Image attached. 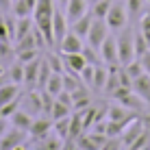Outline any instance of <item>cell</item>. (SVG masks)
I'll return each instance as SVG.
<instances>
[{
  "label": "cell",
  "instance_id": "6da1fadb",
  "mask_svg": "<svg viewBox=\"0 0 150 150\" xmlns=\"http://www.w3.org/2000/svg\"><path fill=\"white\" fill-rule=\"evenodd\" d=\"M133 59H137L135 57V33H133V28L124 26L120 30V35H117V61H120V65H126Z\"/></svg>",
  "mask_w": 150,
  "mask_h": 150
},
{
  "label": "cell",
  "instance_id": "7a4b0ae2",
  "mask_svg": "<svg viewBox=\"0 0 150 150\" xmlns=\"http://www.w3.org/2000/svg\"><path fill=\"white\" fill-rule=\"evenodd\" d=\"M107 24H109L111 30H122L126 26L128 22V11H126V4L122 2V0H115V2H111V9L109 13H107Z\"/></svg>",
  "mask_w": 150,
  "mask_h": 150
},
{
  "label": "cell",
  "instance_id": "3957f363",
  "mask_svg": "<svg viewBox=\"0 0 150 150\" xmlns=\"http://www.w3.org/2000/svg\"><path fill=\"white\" fill-rule=\"evenodd\" d=\"M109 24H107V20L105 18H94V22H91V28H89V33H87V44L91 46V48H96V50H100V46H102V41L107 39V35H109Z\"/></svg>",
  "mask_w": 150,
  "mask_h": 150
},
{
  "label": "cell",
  "instance_id": "277c9868",
  "mask_svg": "<svg viewBox=\"0 0 150 150\" xmlns=\"http://www.w3.org/2000/svg\"><path fill=\"white\" fill-rule=\"evenodd\" d=\"M100 61L107 65H113V63H120L117 61V37H113V35H107V39L102 41L100 46Z\"/></svg>",
  "mask_w": 150,
  "mask_h": 150
},
{
  "label": "cell",
  "instance_id": "5b68a950",
  "mask_svg": "<svg viewBox=\"0 0 150 150\" xmlns=\"http://www.w3.org/2000/svg\"><path fill=\"white\" fill-rule=\"evenodd\" d=\"M61 59H63L65 72H72V74H81V70L87 65V59L83 52H61Z\"/></svg>",
  "mask_w": 150,
  "mask_h": 150
},
{
  "label": "cell",
  "instance_id": "8992f818",
  "mask_svg": "<svg viewBox=\"0 0 150 150\" xmlns=\"http://www.w3.org/2000/svg\"><path fill=\"white\" fill-rule=\"evenodd\" d=\"M24 133L26 131H20V128L11 126V131H7L2 137H0V150H15L22 146L24 142Z\"/></svg>",
  "mask_w": 150,
  "mask_h": 150
},
{
  "label": "cell",
  "instance_id": "52a82bcc",
  "mask_svg": "<svg viewBox=\"0 0 150 150\" xmlns=\"http://www.w3.org/2000/svg\"><path fill=\"white\" fill-rule=\"evenodd\" d=\"M50 128H52V120H50L48 115H46V117H37V120H33V124H30L28 135L33 139H37V142H41V139L48 137Z\"/></svg>",
  "mask_w": 150,
  "mask_h": 150
},
{
  "label": "cell",
  "instance_id": "ba28073f",
  "mask_svg": "<svg viewBox=\"0 0 150 150\" xmlns=\"http://www.w3.org/2000/svg\"><path fill=\"white\" fill-rule=\"evenodd\" d=\"M144 128H146V126H144V122L139 120V117H135V120L128 124V126L124 128V133L120 135L122 144H124V148H131V144L135 142V139H137L139 135H142V133H144Z\"/></svg>",
  "mask_w": 150,
  "mask_h": 150
},
{
  "label": "cell",
  "instance_id": "9c48e42d",
  "mask_svg": "<svg viewBox=\"0 0 150 150\" xmlns=\"http://www.w3.org/2000/svg\"><path fill=\"white\" fill-rule=\"evenodd\" d=\"M87 9H89V2H87V0H68V4H65V18H68V22L72 24V22H76L81 15L89 13Z\"/></svg>",
  "mask_w": 150,
  "mask_h": 150
},
{
  "label": "cell",
  "instance_id": "30bf717a",
  "mask_svg": "<svg viewBox=\"0 0 150 150\" xmlns=\"http://www.w3.org/2000/svg\"><path fill=\"white\" fill-rule=\"evenodd\" d=\"M41 61L44 59H33L28 63H24V83L30 87V89H37V74H39V68H41Z\"/></svg>",
  "mask_w": 150,
  "mask_h": 150
},
{
  "label": "cell",
  "instance_id": "8fae6325",
  "mask_svg": "<svg viewBox=\"0 0 150 150\" xmlns=\"http://www.w3.org/2000/svg\"><path fill=\"white\" fill-rule=\"evenodd\" d=\"M59 50L61 52H83V37H79L76 33H65V37L59 41Z\"/></svg>",
  "mask_w": 150,
  "mask_h": 150
},
{
  "label": "cell",
  "instance_id": "7c38bea8",
  "mask_svg": "<svg viewBox=\"0 0 150 150\" xmlns=\"http://www.w3.org/2000/svg\"><path fill=\"white\" fill-rule=\"evenodd\" d=\"M133 89H135V94L142 98L146 105H150V74L148 72H144L142 76H137V79L133 81Z\"/></svg>",
  "mask_w": 150,
  "mask_h": 150
},
{
  "label": "cell",
  "instance_id": "4fadbf2b",
  "mask_svg": "<svg viewBox=\"0 0 150 150\" xmlns=\"http://www.w3.org/2000/svg\"><path fill=\"white\" fill-rule=\"evenodd\" d=\"M35 4L37 0H13L11 2V13L15 18H28L35 11Z\"/></svg>",
  "mask_w": 150,
  "mask_h": 150
},
{
  "label": "cell",
  "instance_id": "5bb4252c",
  "mask_svg": "<svg viewBox=\"0 0 150 150\" xmlns=\"http://www.w3.org/2000/svg\"><path fill=\"white\" fill-rule=\"evenodd\" d=\"M52 30H54L57 46H59V41L65 37V33H68V18H65L61 11H57V9H54V15H52Z\"/></svg>",
  "mask_w": 150,
  "mask_h": 150
},
{
  "label": "cell",
  "instance_id": "9a60e30c",
  "mask_svg": "<svg viewBox=\"0 0 150 150\" xmlns=\"http://www.w3.org/2000/svg\"><path fill=\"white\" fill-rule=\"evenodd\" d=\"M91 22H94V15H91V11H89V13H85V15H81L76 22H72V24H70V26H72V33H76L79 37L85 39V37H87V33H89V28H91Z\"/></svg>",
  "mask_w": 150,
  "mask_h": 150
},
{
  "label": "cell",
  "instance_id": "2e32d148",
  "mask_svg": "<svg viewBox=\"0 0 150 150\" xmlns=\"http://www.w3.org/2000/svg\"><path fill=\"white\" fill-rule=\"evenodd\" d=\"M9 120H11V126L20 128V131H26V133H28V128H30V124H33V117H30V113L26 109H18L11 117H9Z\"/></svg>",
  "mask_w": 150,
  "mask_h": 150
},
{
  "label": "cell",
  "instance_id": "e0dca14e",
  "mask_svg": "<svg viewBox=\"0 0 150 150\" xmlns=\"http://www.w3.org/2000/svg\"><path fill=\"white\" fill-rule=\"evenodd\" d=\"M20 98V87L18 83H2L0 85V107H4L7 102Z\"/></svg>",
  "mask_w": 150,
  "mask_h": 150
},
{
  "label": "cell",
  "instance_id": "ac0fdd59",
  "mask_svg": "<svg viewBox=\"0 0 150 150\" xmlns=\"http://www.w3.org/2000/svg\"><path fill=\"white\" fill-rule=\"evenodd\" d=\"M107 76H109V65H96V72H94V83H91V89L94 91H105V85H107Z\"/></svg>",
  "mask_w": 150,
  "mask_h": 150
},
{
  "label": "cell",
  "instance_id": "d6986e66",
  "mask_svg": "<svg viewBox=\"0 0 150 150\" xmlns=\"http://www.w3.org/2000/svg\"><path fill=\"white\" fill-rule=\"evenodd\" d=\"M72 100H74V111H85L87 107H89V94H87L85 85L76 87V89L72 91Z\"/></svg>",
  "mask_w": 150,
  "mask_h": 150
},
{
  "label": "cell",
  "instance_id": "ffe728a7",
  "mask_svg": "<svg viewBox=\"0 0 150 150\" xmlns=\"http://www.w3.org/2000/svg\"><path fill=\"white\" fill-rule=\"evenodd\" d=\"M50 15H54V4H52V0H37L35 11H33V20L50 18Z\"/></svg>",
  "mask_w": 150,
  "mask_h": 150
},
{
  "label": "cell",
  "instance_id": "44dd1931",
  "mask_svg": "<svg viewBox=\"0 0 150 150\" xmlns=\"http://www.w3.org/2000/svg\"><path fill=\"white\" fill-rule=\"evenodd\" d=\"M44 89H46V91H50V94L57 98V96H59V91H63V74H57V72H52Z\"/></svg>",
  "mask_w": 150,
  "mask_h": 150
},
{
  "label": "cell",
  "instance_id": "7402d4cb",
  "mask_svg": "<svg viewBox=\"0 0 150 150\" xmlns=\"http://www.w3.org/2000/svg\"><path fill=\"white\" fill-rule=\"evenodd\" d=\"M30 30H33V20L28 18H18V22H15V41L22 39L24 35H28Z\"/></svg>",
  "mask_w": 150,
  "mask_h": 150
},
{
  "label": "cell",
  "instance_id": "603a6c76",
  "mask_svg": "<svg viewBox=\"0 0 150 150\" xmlns=\"http://www.w3.org/2000/svg\"><path fill=\"white\" fill-rule=\"evenodd\" d=\"M28 48H39L33 30H30L28 35H24L22 39H18V41H15V48H13V52H20V50H28Z\"/></svg>",
  "mask_w": 150,
  "mask_h": 150
},
{
  "label": "cell",
  "instance_id": "cb8c5ba5",
  "mask_svg": "<svg viewBox=\"0 0 150 150\" xmlns=\"http://www.w3.org/2000/svg\"><path fill=\"white\" fill-rule=\"evenodd\" d=\"M70 117H72V113H70V115H65V117H59V120H54V122H52L54 133H57V135H59L61 139L68 137V131H70Z\"/></svg>",
  "mask_w": 150,
  "mask_h": 150
},
{
  "label": "cell",
  "instance_id": "d4e9b609",
  "mask_svg": "<svg viewBox=\"0 0 150 150\" xmlns=\"http://www.w3.org/2000/svg\"><path fill=\"white\" fill-rule=\"evenodd\" d=\"M72 113V107H68V105H63V102H59L54 98V105H52V111H50V120H59V117H65V115H70Z\"/></svg>",
  "mask_w": 150,
  "mask_h": 150
},
{
  "label": "cell",
  "instance_id": "484cf974",
  "mask_svg": "<svg viewBox=\"0 0 150 150\" xmlns=\"http://www.w3.org/2000/svg\"><path fill=\"white\" fill-rule=\"evenodd\" d=\"M50 74H52V70H50L48 61L44 59V61H41V68H39V74H37V89H44V87H46V83H48Z\"/></svg>",
  "mask_w": 150,
  "mask_h": 150
},
{
  "label": "cell",
  "instance_id": "4316f807",
  "mask_svg": "<svg viewBox=\"0 0 150 150\" xmlns=\"http://www.w3.org/2000/svg\"><path fill=\"white\" fill-rule=\"evenodd\" d=\"M109 9H111L109 0H98L96 4H91V15H94V18H107Z\"/></svg>",
  "mask_w": 150,
  "mask_h": 150
},
{
  "label": "cell",
  "instance_id": "83f0119b",
  "mask_svg": "<svg viewBox=\"0 0 150 150\" xmlns=\"http://www.w3.org/2000/svg\"><path fill=\"white\" fill-rule=\"evenodd\" d=\"M150 50V46H148V41H146V37L142 35V30L139 33H135V57L139 59L142 54H146Z\"/></svg>",
  "mask_w": 150,
  "mask_h": 150
},
{
  "label": "cell",
  "instance_id": "f1b7e54d",
  "mask_svg": "<svg viewBox=\"0 0 150 150\" xmlns=\"http://www.w3.org/2000/svg\"><path fill=\"white\" fill-rule=\"evenodd\" d=\"M124 68H126L128 76H131L133 81H135L137 76H142L144 72H146V70H144V65H142V61H139V59H133L131 63H126V65H124Z\"/></svg>",
  "mask_w": 150,
  "mask_h": 150
},
{
  "label": "cell",
  "instance_id": "f546056e",
  "mask_svg": "<svg viewBox=\"0 0 150 150\" xmlns=\"http://www.w3.org/2000/svg\"><path fill=\"white\" fill-rule=\"evenodd\" d=\"M144 148H150V131L148 128H144V133L131 144V150H144Z\"/></svg>",
  "mask_w": 150,
  "mask_h": 150
},
{
  "label": "cell",
  "instance_id": "4dcf8cb0",
  "mask_svg": "<svg viewBox=\"0 0 150 150\" xmlns=\"http://www.w3.org/2000/svg\"><path fill=\"white\" fill-rule=\"evenodd\" d=\"M81 85H85V83L81 81V76L79 74H70L68 76H63V89H68V91H74L76 87H81Z\"/></svg>",
  "mask_w": 150,
  "mask_h": 150
},
{
  "label": "cell",
  "instance_id": "1f68e13d",
  "mask_svg": "<svg viewBox=\"0 0 150 150\" xmlns=\"http://www.w3.org/2000/svg\"><path fill=\"white\" fill-rule=\"evenodd\" d=\"M96 115H98V107H87L85 109V113H83V126H85V131L91 128V124L96 122Z\"/></svg>",
  "mask_w": 150,
  "mask_h": 150
},
{
  "label": "cell",
  "instance_id": "d6a6232c",
  "mask_svg": "<svg viewBox=\"0 0 150 150\" xmlns=\"http://www.w3.org/2000/svg\"><path fill=\"white\" fill-rule=\"evenodd\" d=\"M9 76H11V81L18 83V85H20V83H24V63H20V61H18V63H13L11 70H9Z\"/></svg>",
  "mask_w": 150,
  "mask_h": 150
},
{
  "label": "cell",
  "instance_id": "836d02e7",
  "mask_svg": "<svg viewBox=\"0 0 150 150\" xmlns=\"http://www.w3.org/2000/svg\"><path fill=\"white\" fill-rule=\"evenodd\" d=\"M46 61H48V65H50V70L57 72V74H63L65 68H63V59H61V54H50V57H46Z\"/></svg>",
  "mask_w": 150,
  "mask_h": 150
},
{
  "label": "cell",
  "instance_id": "e575fe53",
  "mask_svg": "<svg viewBox=\"0 0 150 150\" xmlns=\"http://www.w3.org/2000/svg\"><path fill=\"white\" fill-rule=\"evenodd\" d=\"M26 102L33 109V113H41V91H30L26 96Z\"/></svg>",
  "mask_w": 150,
  "mask_h": 150
},
{
  "label": "cell",
  "instance_id": "d590c367",
  "mask_svg": "<svg viewBox=\"0 0 150 150\" xmlns=\"http://www.w3.org/2000/svg\"><path fill=\"white\" fill-rule=\"evenodd\" d=\"M15 54H18V61H20V63H28V61H33V59H37V57H39V48L20 50V52H15Z\"/></svg>",
  "mask_w": 150,
  "mask_h": 150
},
{
  "label": "cell",
  "instance_id": "8d00e7d4",
  "mask_svg": "<svg viewBox=\"0 0 150 150\" xmlns=\"http://www.w3.org/2000/svg\"><path fill=\"white\" fill-rule=\"evenodd\" d=\"M94 72H96V65H94V63H87L85 68L81 70V74H79V76H81V81L85 83V85H89V87H91V83H94Z\"/></svg>",
  "mask_w": 150,
  "mask_h": 150
},
{
  "label": "cell",
  "instance_id": "74e56055",
  "mask_svg": "<svg viewBox=\"0 0 150 150\" xmlns=\"http://www.w3.org/2000/svg\"><path fill=\"white\" fill-rule=\"evenodd\" d=\"M41 142H44V144H41V146L39 148H44V150H59V148H63V139H61L59 135H57V137H46V139H41Z\"/></svg>",
  "mask_w": 150,
  "mask_h": 150
},
{
  "label": "cell",
  "instance_id": "f35d334b",
  "mask_svg": "<svg viewBox=\"0 0 150 150\" xmlns=\"http://www.w3.org/2000/svg\"><path fill=\"white\" fill-rule=\"evenodd\" d=\"M83 54H85L87 63H94V65H98V59H100V52H98L96 48H91L89 44H87V48L83 46Z\"/></svg>",
  "mask_w": 150,
  "mask_h": 150
},
{
  "label": "cell",
  "instance_id": "ab89813d",
  "mask_svg": "<svg viewBox=\"0 0 150 150\" xmlns=\"http://www.w3.org/2000/svg\"><path fill=\"white\" fill-rule=\"evenodd\" d=\"M18 109H20V105H18V98H15V100L7 102L4 107H0V115H2V117H7V120H9V117H11V115H13V113L18 111Z\"/></svg>",
  "mask_w": 150,
  "mask_h": 150
},
{
  "label": "cell",
  "instance_id": "60d3db41",
  "mask_svg": "<svg viewBox=\"0 0 150 150\" xmlns=\"http://www.w3.org/2000/svg\"><path fill=\"white\" fill-rule=\"evenodd\" d=\"M87 137H89L91 142H94L96 150H98V148H102V146L107 144V139H109V137L105 135V133H96V131H89V133H87Z\"/></svg>",
  "mask_w": 150,
  "mask_h": 150
},
{
  "label": "cell",
  "instance_id": "b9f144b4",
  "mask_svg": "<svg viewBox=\"0 0 150 150\" xmlns=\"http://www.w3.org/2000/svg\"><path fill=\"white\" fill-rule=\"evenodd\" d=\"M139 30H142V35L146 37L148 46H150V13H146L142 18V22H139Z\"/></svg>",
  "mask_w": 150,
  "mask_h": 150
},
{
  "label": "cell",
  "instance_id": "7bdbcfd3",
  "mask_svg": "<svg viewBox=\"0 0 150 150\" xmlns=\"http://www.w3.org/2000/svg\"><path fill=\"white\" fill-rule=\"evenodd\" d=\"M144 7V0H126V11H128V18L131 15H137L139 11H142Z\"/></svg>",
  "mask_w": 150,
  "mask_h": 150
},
{
  "label": "cell",
  "instance_id": "ee69618b",
  "mask_svg": "<svg viewBox=\"0 0 150 150\" xmlns=\"http://www.w3.org/2000/svg\"><path fill=\"white\" fill-rule=\"evenodd\" d=\"M76 148H81V150H96L94 142H91L87 135H81L79 139H76Z\"/></svg>",
  "mask_w": 150,
  "mask_h": 150
},
{
  "label": "cell",
  "instance_id": "f6af8a7d",
  "mask_svg": "<svg viewBox=\"0 0 150 150\" xmlns=\"http://www.w3.org/2000/svg\"><path fill=\"white\" fill-rule=\"evenodd\" d=\"M120 148H124V144H122L120 137H109L107 144L102 146V150H120Z\"/></svg>",
  "mask_w": 150,
  "mask_h": 150
},
{
  "label": "cell",
  "instance_id": "bcb514c9",
  "mask_svg": "<svg viewBox=\"0 0 150 150\" xmlns=\"http://www.w3.org/2000/svg\"><path fill=\"white\" fill-rule=\"evenodd\" d=\"M0 41H11V35H9V28H7V20L2 18V13H0Z\"/></svg>",
  "mask_w": 150,
  "mask_h": 150
},
{
  "label": "cell",
  "instance_id": "7dc6e473",
  "mask_svg": "<svg viewBox=\"0 0 150 150\" xmlns=\"http://www.w3.org/2000/svg\"><path fill=\"white\" fill-rule=\"evenodd\" d=\"M139 61H142V65H144V70H146V72H148V74H150V50H148V52H146V54H142V57H139Z\"/></svg>",
  "mask_w": 150,
  "mask_h": 150
},
{
  "label": "cell",
  "instance_id": "c3c4849f",
  "mask_svg": "<svg viewBox=\"0 0 150 150\" xmlns=\"http://www.w3.org/2000/svg\"><path fill=\"white\" fill-rule=\"evenodd\" d=\"M7 20V28H9V35H11V37H15V24H13V20L11 18H4Z\"/></svg>",
  "mask_w": 150,
  "mask_h": 150
},
{
  "label": "cell",
  "instance_id": "681fc988",
  "mask_svg": "<svg viewBox=\"0 0 150 150\" xmlns=\"http://www.w3.org/2000/svg\"><path fill=\"white\" fill-rule=\"evenodd\" d=\"M7 131H9L7 128V117H0V137H2Z\"/></svg>",
  "mask_w": 150,
  "mask_h": 150
},
{
  "label": "cell",
  "instance_id": "f907efd6",
  "mask_svg": "<svg viewBox=\"0 0 150 150\" xmlns=\"http://www.w3.org/2000/svg\"><path fill=\"white\" fill-rule=\"evenodd\" d=\"M142 122H144V126H146L148 131H150V115H144V117H142Z\"/></svg>",
  "mask_w": 150,
  "mask_h": 150
},
{
  "label": "cell",
  "instance_id": "816d5d0a",
  "mask_svg": "<svg viewBox=\"0 0 150 150\" xmlns=\"http://www.w3.org/2000/svg\"><path fill=\"white\" fill-rule=\"evenodd\" d=\"M57 2H59V4H63V7H65V4H68V0H57Z\"/></svg>",
  "mask_w": 150,
  "mask_h": 150
},
{
  "label": "cell",
  "instance_id": "f5cc1de1",
  "mask_svg": "<svg viewBox=\"0 0 150 150\" xmlns=\"http://www.w3.org/2000/svg\"><path fill=\"white\" fill-rule=\"evenodd\" d=\"M87 2H89V7H91V4H96V2H98V0H87Z\"/></svg>",
  "mask_w": 150,
  "mask_h": 150
},
{
  "label": "cell",
  "instance_id": "db71d44e",
  "mask_svg": "<svg viewBox=\"0 0 150 150\" xmlns=\"http://www.w3.org/2000/svg\"><path fill=\"white\" fill-rule=\"evenodd\" d=\"M2 83H4V74H0V85H2Z\"/></svg>",
  "mask_w": 150,
  "mask_h": 150
},
{
  "label": "cell",
  "instance_id": "11a10c76",
  "mask_svg": "<svg viewBox=\"0 0 150 150\" xmlns=\"http://www.w3.org/2000/svg\"><path fill=\"white\" fill-rule=\"evenodd\" d=\"M109 2H115V0H109Z\"/></svg>",
  "mask_w": 150,
  "mask_h": 150
},
{
  "label": "cell",
  "instance_id": "9f6ffc18",
  "mask_svg": "<svg viewBox=\"0 0 150 150\" xmlns=\"http://www.w3.org/2000/svg\"><path fill=\"white\" fill-rule=\"evenodd\" d=\"M146 2H148V4H150V0H146Z\"/></svg>",
  "mask_w": 150,
  "mask_h": 150
},
{
  "label": "cell",
  "instance_id": "6f0895ef",
  "mask_svg": "<svg viewBox=\"0 0 150 150\" xmlns=\"http://www.w3.org/2000/svg\"><path fill=\"white\" fill-rule=\"evenodd\" d=\"M0 13H2V9H0Z\"/></svg>",
  "mask_w": 150,
  "mask_h": 150
}]
</instances>
